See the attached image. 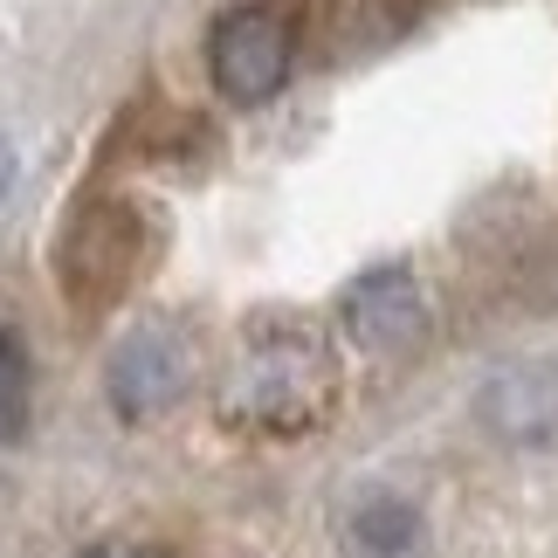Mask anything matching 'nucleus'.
<instances>
[{
	"mask_svg": "<svg viewBox=\"0 0 558 558\" xmlns=\"http://www.w3.org/2000/svg\"><path fill=\"white\" fill-rule=\"evenodd\" d=\"M338 366L325 331L304 317H255L242 338V373H234V414L269 427V435H304L331 414Z\"/></svg>",
	"mask_w": 558,
	"mask_h": 558,
	"instance_id": "f257e3e1",
	"label": "nucleus"
},
{
	"mask_svg": "<svg viewBox=\"0 0 558 558\" xmlns=\"http://www.w3.org/2000/svg\"><path fill=\"white\" fill-rule=\"evenodd\" d=\"M62 296L83 311H111L124 290L138 283V269H145V221H138V207H124V201H97V207H83L70 234H62Z\"/></svg>",
	"mask_w": 558,
	"mask_h": 558,
	"instance_id": "f03ea898",
	"label": "nucleus"
},
{
	"mask_svg": "<svg viewBox=\"0 0 558 558\" xmlns=\"http://www.w3.org/2000/svg\"><path fill=\"white\" fill-rule=\"evenodd\" d=\"M290 56H296V35H290V14L283 8H234L214 21V41H207V70H214V90L228 104H269L290 76Z\"/></svg>",
	"mask_w": 558,
	"mask_h": 558,
	"instance_id": "7ed1b4c3",
	"label": "nucleus"
},
{
	"mask_svg": "<svg viewBox=\"0 0 558 558\" xmlns=\"http://www.w3.org/2000/svg\"><path fill=\"white\" fill-rule=\"evenodd\" d=\"M338 317H345L352 345L359 352H379V359L414 352L421 338H427V296H421V283H414V269H407V263H379L366 276H352Z\"/></svg>",
	"mask_w": 558,
	"mask_h": 558,
	"instance_id": "20e7f679",
	"label": "nucleus"
},
{
	"mask_svg": "<svg viewBox=\"0 0 558 558\" xmlns=\"http://www.w3.org/2000/svg\"><path fill=\"white\" fill-rule=\"evenodd\" d=\"M104 386H111V407L124 421H145L159 414V407H173L186 393V345L166 325H138L118 338L111 352V373H104Z\"/></svg>",
	"mask_w": 558,
	"mask_h": 558,
	"instance_id": "39448f33",
	"label": "nucleus"
},
{
	"mask_svg": "<svg viewBox=\"0 0 558 558\" xmlns=\"http://www.w3.org/2000/svg\"><path fill=\"white\" fill-rule=\"evenodd\" d=\"M476 421L483 435H497L510 448H538L558 435V366L531 359V366H504L497 379L476 393Z\"/></svg>",
	"mask_w": 558,
	"mask_h": 558,
	"instance_id": "423d86ee",
	"label": "nucleus"
},
{
	"mask_svg": "<svg viewBox=\"0 0 558 558\" xmlns=\"http://www.w3.org/2000/svg\"><path fill=\"white\" fill-rule=\"evenodd\" d=\"M414 538H421V510L407 504V497H366L352 510V545L359 551H373V558H400V551H414Z\"/></svg>",
	"mask_w": 558,
	"mask_h": 558,
	"instance_id": "0eeeda50",
	"label": "nucleus"
},
{
	"mask_svg": "<svg viewBox=\"0 0 558 558\" xmlns=\"http://www.w3.org/2000/svg\"><path fill=\"white\" fill-rule=\"evenodd\" d=\"M21 427H28V352L0 325V441H21Z\"/></svg>",
	"mask_w": 558,
	"mask_h": 558,
	"instance_id": "6e6552de",
	"label": "nucleus"
},
{
	"mask_svg": "<svg viewBox=\"0 0 558 558\" xmlns=\"http://www.w3.org/2000/svg\"><path fill=\"white\" fill-rule=\"evenodd\" d=\"M8 186H14V145H8V132H0V201H8Z\"/></svg>",
	"mask_w": 558,
	"mask_h": 558,
	"instance_id": "1a4fd4ad",
	"label": "nucleus"
},
{
	"mask_svg": "<svg viewBox=\"0 0 558 558\" xmlns=\"http://www.w3.org/2000/svg\"><path fill=\"white\" fill-rule=\"evenodd\" d=\"M83 558H104V551H83Z\"/></svg>",
	"mask_w": 558,
	"mask_h": 558,
	"instance_id": "9d476101",
	"label": "nucleus"
}]
</instances>
